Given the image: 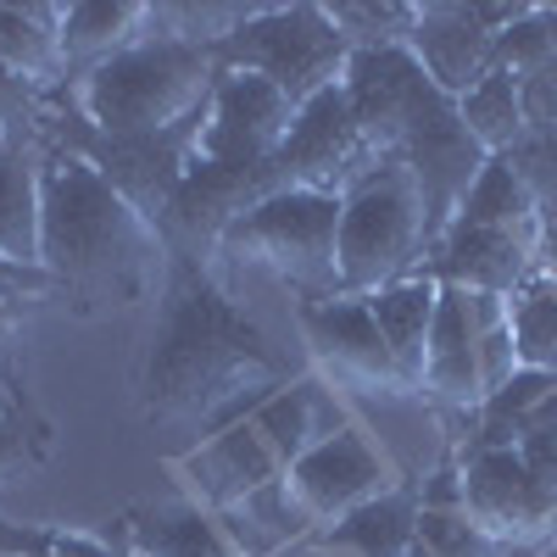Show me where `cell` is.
Listing matches in <instances>:
<instances>
[{
	"instance_id": "6da1fadb",
	"label": "cell",
	"mask_w": 557,
	"mask_h": 557,
	"mask_svg": "<svg viewBox=\"0 0 557 557\" xmlns=\"http://www.w3.org/2000/svg\"><path fill=\"white\" fill-rule=\"evenodd\" d=\"M285 385V362L273 357L257 318L228 296L212 268L173 257L168 290L157 307L151 351L139 368V401L151 418H207L240 401H262Z\"/></svg>"
},
{
	"instance_id": "7a4b0ae2",
	"label": "cell",
	"mask_w": 557,
	"mask_h": 557,
	"mask_svg": "<svg viewBox=\"0 0 557 557\" xmlns=\"http://www.w3.org/2000/svg\"><path fill=\"white\" fill-rule=\"evenodd\" d=\"M39 268L51 273V285L84 301L89 312L107 307H139L162 301L173 251L162 228L139 218L112 184L67 157L45 151L39 162Z\"/></svg>"
},
{
	"instance_id": "3957f363",
	"label": "cell",
	"mask_w": 557,
	"mask_h": 557,
	"mask_svg": "<svg viewBox=\"0 0 557 557\" xmlns=\"http://www.w3.org/2000/svg\"><path fill=\"white\" fill-rule=\"evenodd\" d=\"M218 78L223 67L201 45L139 39L123 57L62 84V101L101 134H168L207 112Z\"/></svg>"
},
{
	"instance_id": "277c9868",
	"label": "cell",
	"mask_w": 557,
	"mask_h": 557,
	"mask_svg": "<svg viewBox=\"0 0 557 557\" xmlns=\"http://www.w3.org/2000/svg\"><path fill=\"white\" fill-rule=\"evenodd\" d=\"M212 257L268 273L301 301H330L341 296V196L273 190L223 228Z\"/></svg>"
},
{
	"instance_id": "5b68a950",
	"label": "cell",
	"mask_w": 557,
	"mask_h": 557,
	"mask_svg": "<svg viewBox=\"0 0 557 557\" xmlns=\"http://www.w3.org/2000/svg\"><path fill=\"white\" fill-rule=\"evenodd\" d=\"M430 218L412 173L391 157L341 196V296H374L430 262Z\"/></svg>"
},
{
	"instance_id": "8992f818",
	"label": "cell",
	"mask_w": 557,
	"mask_h": 557,
	"mask_svg": "<svg viewBox=\"0 0 557 557\" xmlns=\"http://www.w3.org/2000/svg\"><path fill=\"white\" fill-rule=\"evenodd\" d=\"M196 139H201V117L184 123V128H168V134H101L96 123H84L62 101V89L45 96V112H39V151H67V157L89 162L157 228H162V218L178 196L184 173L196 162Z\"/></svg>"
},
{
	"instance_id": "52a82bcc",
	"label": "cell",
	"mask_w": 557,
	"mask_h": 557,
	"mask_svg": "<svg viewBox=\"0 0 557 557\" xmlns=\"http://www.w3.org/2000/svg\"><path fill=\"white\" fill-rule=\"evenodd\" d=\"M212 57L223 73H257V78L285 89L296 107H307L330 84H341V73L351 62V45L335 34L323 7H268L235 39H223Z\"/></svg>"
},
{
	"instance_id": "ba28073f",
	"label": "cell",
	"mask_w": 557,
	"mask_h": 557,
	"mask_svg": "<svg viewBox=\"0 0 557 557\" xmlns=\"http://www.w3.org/2000/svg\"><path fill=\"white\" fill-rule=\"evenodd\" d=\"M380 157L368 151V139L351 117L346 89L330 84L323 96L296 107L290 139L268 162V196L273 190H318V196H346L362 173H374Z\"/></svg>"
},
{
	"instance_id": "9c48e42d",
	"label": "cell",
	"mask_w": 557,
	"mask_h": 557,
	"mask_svg": "<svg viewBox=\"0 0 557 557\" xmlns=\"http://www.w3.org/2000/svg\"><path fill=\"white\" fill-rule=\"evenodd\" d=\"M296 323H301L307 357L323 374V385H341V391H357V396H380V401L418 396L412 380L396 368V357H391V346H385L380 323H374V312H368L362 296L301 301Z\"/></svg>"
},
{
	"instance_id": "30bf717a",
	"label": "cell",
	"mask_w": 557,
	"mask_h": 557,
	"mask_svg": "<svg viewBox=\"0 0 557 557\" xmlns=\"http://www.w3.org/2000/svg\"><path fill=\"white\" fill-rule=\"evenodd\" d=\"M285 491L301 507V519L312 530H323V524L357 513V507L401 491V480H396V462L368 441V430L346 424L330 441H318L307 457L290 462V469H285Z\"/></svg>"
},
{
	"instance_id": "8fae6325",
	"label": "cell",
	"mask_w": 557,
	"mask_h": 557,
	"mask_svg": "<svg viewBox=\"0 0 557 557\" xmlns=\"http://www.w3.org/2000/svg\"><path fill=\"white\" fill-rule=\"evenodd\" d=\"M341 89L351 101V117L368 139V151L380 162H391L407 146V134L435 112V101H446L407 45H391V51H351Z\"/></svg>"
},
{
	"instance_id": "7c38bea8",
	"label": "cell",
	"mask_w": 557,
	"mask_h": 557,
	"mask_svg": "<svg viewBox=\"0 0 557 557\" xmlns=\"http://www.w3.org/2000/svg\"><path fill=\"white\" fill-rule=\"evenodd\" d=\"M462 519L485 546H541L557 541V496L535 485L513 446H491L462 462Z\"/></svg>"
},
{
	"instance_id": "4fadbf2b",
	"label": "cell",
	"mask_w": 557,
	"mask_h": 557,
	"mask_svg": "<svg viewBox=\"0 0 557 557\" xmlns=\"http://www.w3.org/2000/svg\"><path fill=\"white\" fill-rule=\"evenodd\" d=\"M296 101L278 84L257 73H223L212 101L201 112L196 162H235V168H268L278 146L290 139Z\"/></svg>"
},
{
	"instance_id": "5bb4252c",
	"label": "cell",
	"mask_w": 557,
	"mask_h": 557,
	"mask_svg": "<svg viewBox=\"0 0 557 557\" xmlns=\"http://www.w3.org/2000/svg\"><path fill=\"white\" fill-rule=\"evenodd\" d=\"M396 162L412 173L418 196H424V218H430V246L446 240V228L457 223V207L469 201L474 178L491 168L485 146L462 128L457 101H435V112L407 134V146L396 151Z\"/></svg>"
},
{
	"instance_id": "9a60e30c",
	"label": "cell",
	"mask_w": 557,
	"mask_h": 557,
	"mask_svg": "<svg viewBox=\"0 0 557 557\" xmlns=\"http://www.w3.org/2000/svg\"><path fill=\"white\" fill-rule=\"evenodd\" d=\"M173 469H178L184 491H190V502L207 507V513H228V507H240L262 485L285 480V462H278L273 446L251 430V418L223 424L212 441H201L196 451H184Z\"/></svg>"
},
{
	"instance_id": "2e32d148",
	"label": "cell",
	"mask_w": 557,
	"mask_h": 557,
	"mask_svg": "<svg viewBox=\"0 0 557 557\" xmlns=\"http://www.w3.org/2000/svg\"><path fill=\"white\" fill-rule=\"evenodd\" d=\"M535 246L530 235H507V228H474L451 223L446 240L430 251L424 273H435L451 290H480V296H507L513 301L535 278Z\"/></svg>"
},
{
	"instance_id": "e0dca14e",
	"label": "cell",
	"mask_w": 557,
	"mask_h": 557,
	"mask_svg": "<svg viewBox=\"0 0 557 557\" xmlns=\"http://www.w3.org/2000/svg\"><path fill=\"white\" fill-rule=\"evenodd\" d=\"M407 51L446 101H462L496 67V34L474 17V7H418V28Z\"/></svg>"
},
{
	"instance_id": "ac0fdd59",
	"label": "cell",
	"mask_w": 557,
	"mask_h": 557,
	"mask_svg": "<svg viewBox=\"0 0 557 557\" xmlns=\"http://www.w3.org/2000/svg\"><path fill=\"white\" fill-rule=\"evenodd\" d=\"M418 502L407 485L357 507V513L323 524L312 535H301L290 546V557H412V541H418Z\"/></svg>"
},
{
	"instance_id": "d6986e66",
	"label": "cell",
	"mask_w": 557,
	"mask_h": 557,
	"mask_svg": "<svg viewBox=\"0 0 557 557\" xmlns=\"http://www.w3.org/2000/svg\"><path fill=\"white\" fill-rule=\"evenodd\" d=\"M418 396H430L446 412H480L485 407L480 341H474L469 312H462V296L451 285H441V307H435V330H430V357H424Z\"/></svg>"
},
{
	"instance_id": "ffe728a7",
	"label": "cell",
	"mask_w": 557,
	"mask_h": 557,
	"mask_svg": "<svg viewBox=\"0 0 557 557\" xmlns=\"http://www.w3.org/2000/svg\"><path fill=\"white\" fill-rule=\"evenodd\" d=\"M240 418H251V430L273 446V457L290 462L296 457H307L318 441H330L335 430H346V418H341V407H335V391L323 385V380H296V385H278L273 396H262L251 412H240Z\"/></svg>"
},
{
	"instance_id": "44dd1931",
	"label": "cell",
	"mask_w": 557,
	"mask_h": 557,
	"mask_svg": "<svg viewBox=\"0 0 557 557\" xmlns=\"http://www.w3.org/2000/svg\"><path fill=\"white\" fill-rule=\"evenodd\" d=\"M62 17H67V7H57V0H28V7H7L0 0V67L28 78L39 96H57L67 84Z\"/></svg>"
},
{
	"instance_id": "7402d4cb",
	"label": "cell",
	"mask_w": 557,
	"mask_h": 557,
	"mask_svg": "<svg viewBox=\"0 0 557 557\" xmlns=\"http://www.w3.org/2000/svg\"><path fill=\"white\" fill-rule=\"evenodd\" d=\"M362 301H368V312H374V323H380V335H385L396 368L418 391V380H424V357H430L435 307H441V278L435 273H407V278H396V285L362 296Z\"/></svg>"
},
{
	"instance_id": "603a6c76",
	"label": "cell",
	"mask_w": 557,
	"mask_h": 557,
	"mask_svg": "<svg viewBox=\"0 0 557 557\" xmlns=\"http://www.w3.org/2000/svg\"><path fill=\"white\" fill-rule=\"evenodd\" d=\"M117 557H240V552L218 513H207L196 502H173V507L134 513L123 524Z\"/></svg>"
},
{
	"instance_id": "cb8c5ba5",
	"label": "cell",
	"mask_w": 557,
	"mask_h": 557,
	"mask_svg": "<svg viewBox=\"0 0 557 557\" xmlns=\"http://www.w3.org/2000/svg\"><path fill=\"white\" fill-rule=\"evenodd\" d=\"M146 12H151V0H78V7H67V17H62L67 84L146 39Z\"/></svg>"
},
{
	"instance_id": "d4e9b609",
	"label": "cell",
	"mask_w": 557,
	"mask_h": 557,
	"mask_svg": "<svg viewBox=\"0 0 557 557\" xmlns=\"http://www.w3.org/2000/svg\"><path fill=\"white\" fill-rule=\"evenodd\" d=\"M557 424V380L546 374H530L519 368L496 396H485L480 407V435H474V451H491V446H519L524 435Z\"/></svg>"
},
{
	"instance_id": "484cf974",
	"label": "cell",
	"mask_w": 557,
	"mask_h": 557,
	"mask_svg": "<svg viewBox=\"0 0 557 557\" xmlns=\"http://www.w3.org/2000/svg\"><path fill=\"white\" fill-rule=\"evenodd\" d=\"M39 146H12L0 157V257L39 268Z\"/></svg>"
},
{
	"instance_id": "4316f807",
	"label": "cell",
	"mask_w": 557,
	"mask_h": 557,
	"mask_svg": "<svg viewBox=\"0 0 557 557\" xmlns=\"http://www.w3.org/2000/svg\"><path fill=\"white\" fill-rule=\"evenodd\" d=\"M268 7H246V0H151L146 12V39H178V45H201L218 51L223 39H235L246 23H257Z\"/></svg>"
},
{
	"instance_id": "83f0119b",
	"label": "cell",
	"mask_w": 557,
	"mask_h": 557,
	"mask_svg": "<svg viewBox=\"0 0 557 557\" xmlns=\"http://www.w3.org/2000/svg\"><path fill=\"white\" fill-rule=\"evenodd\" d=\"M457 223H474V228H507V235H530L541 240V207L530 201V190L513 178V168H507L502 157H491V168L474 178L469 201L457 207Z\"/></svg>"
},
{
	"instance_id": "f1b7e54d",
	"label": "cell",
	"mask_w": 557,
	"mask_h": 557,
	"mask_svg": "<svg viewBox=\"0 0 557 557\" xmlns=\"http://www.w3.org/2000/svg\"><path fill=\"white\" fill-rule=\"evenodd\" d=\"M457 117H462V128H469L480 146H485V157H507L519 146V139L530 134V123H524V101H519V84L507 78V73H485L469 96L457 101Z\"/></svg>"
},
{
	"instance_id": "f546056e",
	"label": "cell",
	"mask_w": 557,
	"mask_h": 557,
	"mask_svg": "<svg viewBox=\"0 0 557 557\" xmlns=\"http://www.w3.org/2000/svg\"><path fill=\"white\" fill-rule=\"evenodd\" d=\"M507 330H513L519 368L557 380V285L530 278V285L507 301Z\"/></svg>"
},
{
	"instance_id": "4dcf8cb0",
	"label": "cell",
	"mask_w": 557,
	"mask_h": 557,
	"mask_svg": "<svg viewBox=\"0 0 557 557\" xmlns=\"http://www.w3.org/2000/svg\"><path fill=\"white\" fill-rule=\"evenodd\" d=\"M335 23V34L351 51H391V45H412L418 28V7L407 0H385V7H368V0H341V7H323Z\"/></svg>"
},
{
	"instance_id": "1f68e13d",
	"label": "cell",
	"mask_w": 557,
	"mask_h": 557,
	"mask_svg": "<svg viewBox=\"0 0 557 557\" xmlns=\"http://www.w3.org/2000/svg\"><path fill=\"white\" fill-rule=\"evenodd\" d=\"M557 57V45H552V28H546V17H541V7H530V17L524 23H513L507 34H496V73H507V78H530L535 67H546Z\"/></svg>"
},
{
	"instance_id": "d6a6232c",
	"label": "cell",
	"mask_w": 557,
	"mask_h": 557,
	"mask_svg": "<svg viewBox=\"0 0 557 557\" xmlns=\"http://www.w3.org/2000/svg\"><path fill=\"white\" fill-rule=\"evenodd\" d=\"M502 162L513 168V178L530 190V201L546 212V201L557 196V128H530Z\"/></svg>"
},
{
	"instance_id": "836d02e7",
	"label": "cell",
	"mask_w": 557,
	"mask_h": 557,
	"mask_svg": "<svg viewBox=\"0 0 557 557\" xmlns=\"http://www.w3.org/2000/svg\"><path fill=\"white\" fill-rule=\"evenodd\" d=\"M39 112H45L39 89L12 67H0V128L12 134V146H39Z\"/></svg>"
},
{
	"instance_id": "e575fe53",
	"label": "cell",
	"mask_w": 557,
	"mask_h": 557,
	"mask_svg": "<svg viewBox=\"0 0 557 557\" xmlns=\"http://www.w3.org/2000/svg\"><path fill=\"white\" fill-rule=\"evenodd\" d=\"M519 101H524L530 128H557V57L535 67L530 78H519Z\"/></svg>"
},
{
	"instance_id": "d590c367",
	"label": "cell",
	"mask_w": 557,
	"mask_h": 557,
	"mask_svg": "<svg viewBox=\"0 0 557 557\" xmlns=\"http://www.w3.org/2000/svg\"><path fill=\"white\" fill-rule=\"evenodd\" d=\"M474 341H480V374H485V396H496L507 380L519 374L513 330H491V335H474Z\"/></svg>"
},
{
	"instance_id": "8d00e7d4",
	"label": "cell",
	"mask_w": 557,
	"mask_h": 557,
	"mask_svg": "<svg viewBox=\"0 0 557 557\" xmlns=\"http://www.w3.org/2000/svg\"><path fill=\"white\" fill-rule=\"evenodd\" d=\"M519 462L535 474V485L546 491V496H557V424H546V430H535V435H524L519 446Z\"/></svg>"
},
{
	"instance_id": "74e56055",
	"label": "cell",
	"mask_w": 557,
	"mask_h": 557,
	"mask_svg": "<svg viewBox=\"0 0 557 557\" xmlns=\"http://www.w3.org/2000/svg\"><path fill=\"white\" fill-rule=\"evenodd\" d=\"M45 290H57L45 268H23L12 257H0V301H23V296H45Z\"/></svg>"
},
{
	"instance_id": "f35d334b",
	"label": "cell",
	"mask_w": 557,
	"mask_h": 557,
	"mask_svg": "<svg viewBox=\"0 0 557 557\" xmlns=\"http://www.w3.org/2000/svg\"><path fill=\"white\" fill-rule=\"evenodd\" d=\"M57 535L45 530H23V524H0V557H51Z\"/></svg>"
},
{
	"instance_id": "ab89813d",
	"label": "cell",
	"mask_w": 557,
	"mask_h": 557,
	"mask_svg": "<svg viewBox=\"0 0 557 557\" xmlns=\"http://www.w3.org/2000/svg\"><path fill=\"white\" fill-rule=\"evenodd\" d=\"M23 462H28V441H23V430L12 424V412H0V485H7Z\"/></svg>"
},
{
	"instance_id": "60d3db41",
	"label": "cell",
	"mask_w": 557,
	"mask_h": 557,
	"mask_svg": "<svg viewBox=\"0 0 557 557\" xmlns=\"http://www.w3.org/2000/svg\"><path fill=\"white\" fill-rule=\"evenodd\" d=\"M535 278L557 285V223H546V228H541V246H535Z\"/></svg>"
},
{
	"instance_id": "b9f144b4",
	"label": "cell",
	"mask_w": 557,
	"mask_h": 557,
	"mask_svg": "<svg viewBox=\"0 0 557 557\" xmlns=\"http://www.w3.org/2000/svg\"><path fill=\"white\" fill-rule=\"evenodd\" d=\"M474 17H480L491 34H507L513 23H524V17H530V7H474Z\"/></svg>"
},
{
	"instance_id": "7bdbcfd3",
	"label": "cell",
	"mask_w": 557,
	"mask_h": 557,
	"mask_svg": "<svg viewBox=\"0 0 557 557\" xmlns=\"http://www.w3.org/2000/svg\"><path fill=\"white\" fill-rule=\"evenodd\" d=\"M12 335H17V301H0V351L12 346Z\"/></svg>"
},
{
	"instance_id": "ee69618b",
	"label": "cell",
	"mask_w": 557,
	"mask_h": 557,
	"mask_svg": "<svg viewBox=\"0 0 557 557\" xmlns=\"http://www.w3.org/2000/svg\"><path fill=\"white\" fill-rule=\"evenodd\" d=\"M541 223H557V196L546 201V212H541Z\"/></svg>"
},
{
	"instance_id": "f6af8a7d",
	"label": "cell",
	"mask_w": 557,
	"mask_h": 557,
	"mask_svg": "<svg viewBox=\"0 0 557 557\" xmlns=\"http://www.w3.org/2000/svg\"><path fill=\"white\" fill-rule=\"evenodd\" d=\"M7 151H12V134H7V128H0V157H7Z\"/></svg>"
},
{
	"instance_id": "bcb514c9",
	"label": "cell",
	"mask_w": 557,
	"mask_h": 557,
	"mask_svg": "<svg viewBox=\"0 0 557 557\" xmlns=\"http://www.w3.org/2000/svg\"><path fill=\"white\" fill-rule=\"evenodd\" d=\"M0 412H7V391H0Z\"/></svg>"
},
{
	"instance_id": "7dc6e473",
	"label": "cell",
	"mask_w": 557,
	"mask_h": 557,
	"mask_svg": "<svg viewBox=\"0 0 557 557\" xmlns=\"http://www.w3.org/2000/svg\"><path fill=\"white\" fill-rule=\"evenodd\" d=\"M552 557H557V546H552Z\"/></svg>"
}]
</instances>
